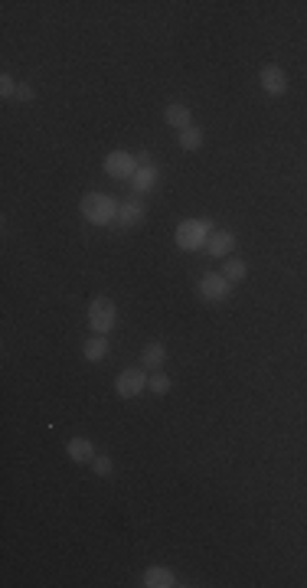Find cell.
<instances>
[{
  "label": "cell",
  "instance_id": "obj_1",
  "mask_svg": "<svg viewBox=\"0 0 307 588\" xmlns=\"http://www.w3.org/2000/svg\"><path fill=\"white\" fill-rule=\"evenodd\" d=\"M79 209H82L86 222H92V226H111V222H118L121 203L108 193H86L82 203H79Z\"/></svg>",
  "mask_w": 307,
  "mask_h": 588
},
{
  "label": "cell",
  "instance_id": "obj_2",
  "mask_svg": "<svg viewBox=\"0 0 307 588\" xmlns=\"http://www.w3.org/2000/svg\"><path fill=\"white\" fill-rule=\"evenodd\" d=\"M209 236H213V222L209 219H183L177 226V232H173V242H177L180 252H199V248H206Z\"/></svg>",
  "mask_w": 307,
  "mask_h": 588
},
{
  "label": "cell",
  "instance_id": "obj_3",
  "mask_svg": "<svg viewBox=\"0 0 307 588\" xmlns=\"http://www.w3.org/2000/svg\"><path fill=\"white\" fill-rule=\"evenodd\" d=\"M115 324H118V307H115V301H111V298L98 294V298L88 304V327H92V333L108 337Z\"/></svg>",
  "mask_w": 307,
  "mask_h": 588
},
{
  "label": "cell",
  "instance_id": "obj_4",
  "mask_svg": "<svg viewBox=\"0 0 307 588\" xmlns=\"http://www.w3.org/2000/svg\"><path fill=\"white\" fill-rule=\"evenodd\" d=\"M197 294L203 301H213V304H222V301L232 298V282L222 272H206L203 278L197 282Z\"/></svg>",
  "mask_w": 307,
  "mask_h": 588
},
{
  "label": "cell",
  "instance_id": "obj_5",
  "mask_svg": "<svg viewBox=\"0 0 307 588\" xmlns=\"http://www.w3.org/2000/svg\"><path fill=\"white\" fill-rule=\"evenodd\" d=\"M102 167L111 180H131L141 163H137V154H131V151H111Z\"/></svg>",
  "mask_w": 307,
  "mask_h": 588
},
{
  "label": "cell",
  "instance_id": "obj_6",
  "mask_svg": "<svg viewBox=\"0 0 307 588\" xmlns=\"http://www.w3.org/2000/svg\"><path fill=\"white\" fill-rule=\"evenodd\" d=\"M147 369L137 367V369H124V373H118V379H115V392H118L121 399H137L141 392H147Z\"/></svg>",
  "mask_w": 307,
  "mask_h": 588
},
{
  "label": "cell",
  "instance_id": "obj_7",
  "mask_svg": "<svg viewBox=\"0 0 307 588\" xmlns=\"http://www.w3.org/2000/svg\"><path fill=\"white\" fill-rule=\"evenodd\" d=\"M258 86L268 95H274V98H282V95L288 92V72H284L278 62H268V66H262V72H258Z\"/></svg>",
  "mask_w": 307,
  "mask_h": 588
},
{
  "label": "cell",
  "instance_id": "obj_8",
  "mask_svg": "<svg viewBox=\"0 0 307 588\" xmlns=\"http://www.w3.org/2000/svg\"><path fill=\"white\" fill-rule=\"evenodd\" d=\"M147 219V206L141 196H131V200H124L118 209V226H124V229H137L141 222Z\"/></svg>",
  "mask_w": 307,
  "mask_h": 588
},
{
  "label": "cell",
  "instance_id": "obj_9",
  "mask_svg": "<svg viewBox=\"0 0 307 588\" xmlns=\"http://www.w3.org/2000/svg\"><path fill=\"white\" fill-rule=\"evenodd\" d=\"M232 248H236V232L232 229H213L209 242H206V252L213 258H229Z\"/></svg>",
  "mask_w": 307,
  "mask_h": 588
},
{
  "label": "cell",
  "instance_id": "obj_10",
  "mask_svg": "<svg viewBox=\"0 0 307 588\" xmlns=\"http://www.w3.org/2000/svg\"><path fill=\"white\" fill-rule=\"evenodd\" d=\"M141 585L144 588H173L177 585V572L167 569V565H147L144 575H141Z\"/></svg>",
  "mask_w": 307,
  "mask_h": 588
},
{
  "label": "cell",
  "instance_id": "obj_11",
  "mask_svg": "<svg viewBox=\"0 0 307 588\" xmlns=\"http://www.w3.org/2000/svg\"><path fill=\"white\" fill-rule=\"evenodd\" d=\"M128 183H131V190H134L137 196H144V193H154V190H157L161 173H157V167H137V173L128 180Z\"/></svg>",
  "mask_w": 307,
  "mask_h": 588
},
{
  "label": "cell",
  "instance_id": "obj_12",
  "mask_svg": "<svg viewBox=\"0 0 307 588\" xmlns=\"http://www.w3.org/2000/svg\"><path fill=\"white\" fill-rule=\"evenodd\" d=\"M163 121H167L170 128H177V134H180V131L193 128V111H190L187 105L173 102V105H167V108H163Z\"/></svg>",
  "mask_w": 307,
  "mask_h": 588
},
{
  "label": "cell",
  "instance_id": "obj_13",
  "mask_svg": "<svg viewBox=\"0 0 307 588\" xmlns=\"http://www.w3.org/2000/svg\"><path fill=\"white\" fill-rule=\"evenodd\" d=\"M66 454H69L72 461H76V464H92V461H95V454H98V451H95V444L88 442V438H82V435H79V438H69Z\"/></svg>",
  "mask_w": 307,
  "mask_h": 588
},
{
  "label": "cell",
  "instance_id": "obj_14",
  "mask_svg": "<svg viewBox=\"0 0 307 588\" xmlns=\"http://www.w3.org/2000/svg\"><path fill=\"white\" fill-rule=\"evenodd\" d=\"M163 363H167V347H163V343H147V347L141 350V367H144L147 373L163 369Z\"/></svg>",
  "mask_w": 307,
  "mask_h": 588
},
{
  "label": "cell",
  "instance_id": "obj_15",
  "mask_svg": "<svg viewBox=\"0 0 307 588\" xmlns=\"http://www.w3.org/2000/svg\"><path fill=\"white\" fill-rule=\"evenodd\" d=\"M82 357H86L88 363H102V359L108 357V337L92 333V337L86 340V347H82Z\"/></svg>",
  "mask_w": 307,
  "mask_h": 588
},
{
  "label": "cell",
  "instance_id": "obj_16",
  "mask_svg": "<svg viewBox=\"0 0 307 588\" xmlns=\"http://www.w3.org/2000/svg\"><path fill=\"white\" fill-rule=\"evenodd\" d=\"M177 144L183 147V151H203V144H206V134H203V128H197V125H193V128H187V131H180L177 134Z\"/></svg>",
  "mask_w": 307,
  "mask_h": 588
},
{
  "label": "cell",
  "instance_id": "obj_17",
  "mask_svg": "<svg viewBox=\"0 0 307 588\" xmlns=\"http://www.w3.org/2000/svg\"><path fill=\"white\" fill-rule=\"evenodd\" d=\"M222 275L229 278L232 284H239V282H245V275H248V265L242 262V258H226V265H222Z\"/></svg>",
  "mask_w": 307,
  "mask_h": 588
},
{
  "label": "cell",
  "instance_id": "obj_18",
  "mask_svg": "<svg viewBox=\"0 0 307 588\" xmlns=\"http://www.w3.org/2000/svg\"><path fill=\"white\" fill-rule=\"evenodd\" d=\"M147 389H151L154 396H167V392L173 389V379L167 373H161V369H157V373L147 376Z\"/></svg>",
  "mask_w": 307,
  "mask_h": 588
},
{
  "label": "cell",
  "instance_id": "obj_19",
  "mask_svg": "<svg viewBox=\"0 0 307 588\" xmlns=\"http://www.w3.org/2000/svg\"><path fill=\"white\" fill-rule=\"evenodd\" d=\"M92 471H95V478H111V471H115V461H111L108 454H95Z\"/></svg>",
  "mask_w": 307,
  "mask_h": 588
},
{
  "label": "cell",
  "instance_id": "obj_20",
  "mask_svg": "<svg viewBox=\"0 0 307 588\" xmlns=\"http://www.w3.org/2000/svg\"><path fill=\"white\" fill-rule=\"evenodd\" d=\"M17 88H20V82L10 76V72H4V76H0V95H4V98H13V95H17Z\"/></svg>",
  "mask_w": 307,
  "mask_h": 588
},
{
  "label": "cell",
  "instance_id": "obj_21",
  "mask_svg": "<svg viewBox=\"0 0 307 588\" xmlns=\"http://www.w3.org/2000/svg\"><path fill=\"white\" fill-rule=\"evenodd\" d=\"M17 102H33L36 98V88L33 86H26V82H20V88H17V95H13Z\"/></svg>",
  "mask_w": 307,
  "mask_h": 588
},
{
  "label": "cell",
  "instance_id": "obj_22",
  "mask_svg": "<svg viewBox=\"0 0 307 588\" xmlns=\"http://www.w3.org/2000/svg\"><path fill=\"white\" fill-rule=\"evenodd\" d=\"M137 163H141V167H154V157L147 151H141V154H137Z\"/></svg>",
  "mask_w": 307,
  "mask_h": 588
}]
</instances>
